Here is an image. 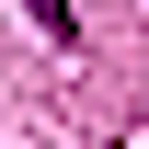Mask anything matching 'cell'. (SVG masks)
Here are the masks:
<instances>
[{
  "mask_svg": "<svg viewBox=\"0 0 149 149\" xmlns=\"http://www.w3.org/2000/svg\"><path fill=\"white\" fill-rule=\"evenodd\" d=\"M23 12L46 23V46H80V12H69V0H23Z\"/></svg>",
  "mask_w": 149,
  "mask_h": 149,
  "instance_id": "6da1fadb",
  "label": "cell"
}]
</instances>
